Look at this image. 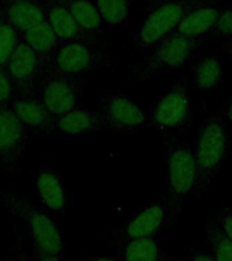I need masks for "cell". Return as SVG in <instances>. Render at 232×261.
Segmentation results:
<instances>
[{
    "label": "cell",
    "mask_w": 232,
    "mask_h": 261,
    "mask_svg": "<svg viewBox=\"0 0 232 261\" xmlns=\"http://www.w3.org/2000/svg\"><path fill=\"white\" fill-rule=\"evenodd\" d=\"M164 2H167V0H144V4H146V12L148 14V12L152 11L154 8H156L158 6L164 3Z\"/></svg>",
    "instance_id": "34"
},
{
    "label": "cell",
    "mask_w": 232,
    "mask_h": 261,
    "mask_svg": "<svg viewBox=\"0 0 232 261\" xmlns=\"http://www.w3.org/2000/svg\"><path fill=\"white\" fill-rule=\"evenodd\" d=\"M213 3L215 0H167L147 14L130 45L138 50L152 48L170 36L187 14Z\"/></svg>",
    "instance_id": "4"
},
{
    "label": "cell",
    "mask_w": 232,
    "mask_h": 261,
    "mask_svg": "<svg viewBox=\"0 0 232 261\" xmlns=\"http://www.w3.org/2000/svg\"><path fill=\"white\" fill-rule=\"evenodd\" d=\"M190 261H215L213 257L211 256V253L207 250H198L194 249L190 252Z\"/></svg>",
    "instance_id": "31"
},
{
    "label": "cell",
    "mask_w": 232,
    "mask_h": 261,
    "mask_svg": "<svg viewBox=\"0 0 232 261\" xmlns=\"http://www.w3.org/2000/svg\"><path fill=\"white\" fill-rule=\"evenodd\" d=\"M170 210L166 197H158L141 210H138L117 227L115 237L118 241L138 240L146 237H156L163 228L172 226Z\"/></svg>",
    "instance_id": "11"
},
{
    "label": "cell",
    "mask_w": 232,
    "mask_h": 261,
    "mask_svg": "<svg viewBox=\"0 0 232 261\" xmlns=\"http://www.w3.org/2000/svg\"><path fill=\"white\" fill-rule=\"evenodd\" d=\"M20 41V33L0 7V67H6Z\"/></svg>",
    "instance_id": "25"
},
{
    "label": "cell",
    "mask_w": 232,
    "mask_h": 261,
    "mask_svg": "<svg viewBox=\"0 0 232 261\" xmlns=\"http://www.w3.org/2000/svg\"><path fill=\"white\" fill-rule=\"evenodd\" d=\"M204 44V38H187L182 36L166 37L148 49L132 73V81H146L160 69L179 68L190 60Z\"/></svg>",
    "instance_id": "6"
},
{
    "label": "cell",
    "mask_w": 232,
    "mask_h": 261,
    "mask_svg": "<svg viewBox=\"0 0 232 261\" xmlns=\"http://www.w3.org/2000/svg\"><path fill=\"white\" fill-rule=\"evenodd\" d=\"M89 81L83 76H71L48 71L41 82L37 97L52 117L80 108V97Z\"/></svg>",
    "instance_id": "8"
},
{
    "label": "cell",
    "mask_w": 232,
    "mask_h": 261,
    "mask_svg": "<svg viewBox=\"0 0 232 261\" xmlns=\"http://www.w3.org/2000/svg\"><path fill=\"white\" fill-rule=\"evenodd\" d=\"M204 234L209 246V253L215 261H232V242L227 238L213 218L204 223Z\"/></svg>",
    "instance_id": "23"
},
{
    "label": "cell",
    "mask_w": 232,
    "mask_h": 261,
    "mask_svg": "<svg viewBox=\"0 0 232 261\" xmlns=\"http://www.w3.org/2000/svg\"><path fill=\"white\" fill-rule=\"evenodd\" d=\"M15 98V90L6 67H0V106H8Z\"/></svg>",
    "instance_id": "27"
},
{
    "label": "cell",
    "mask_w": 232,
    "mask_h": 261,
    "mask_svg": "<svg viewBox=\"0 0 232 261\" xmlns=\"http://www.w3.org/2000/svg\"><path fill=\"white\" fill-rule=\"evenodd\" d=\"M0 196L8 211L24 224L32 238L33 248L57 256L63 254V234L48 212L15 192L3 191Z\"/></svg>",
    "instance_id": "2"
},
{
    "label": "cell",
    "mask_w": 232,
    "mask_h": 261,
    "mask_svg": "<svg viewBox=\"0 0 232 261\" xmlns=\"http://www.w3.org/2000/svg\"><path fill=\"white\" fill-rule=\"evenodd\" d=\"M223 76V63L217 55L199 57L193 65V87L198 93H208L217 87Z\"/></svg>",
    "instance_id": "22"
},
{
    "label": "cell",
    "mask_w": 232,
    "mask_h": 261,
    "mask_svg": "<svg viewBox=\"0 0 232 261\" xmlns=\"http://www.w3.org/2000/svg\"><path fill=\"white\" fill-rule=\"evenodd\" d=\"M16 261H28V257L26 254L23 249V245L18 240V245H16Z\"/></svg>",
    "instance_id": "32"
},
{
    "label": "cell",
    "mask_w": 232,
    "mask_h": 261,
    "mask_svg": "<svg viewBox=\"0 0 232 261\" xmlns=\"http://www.w3.org/2000/svg\"><path fill=\"white\" fill-rule=\"evenodd\" d=\"M102 23L115 28L129 19L132 0H93Z\"/></svg>",
    "instance_id": "24"
},
{
    "label": "cell",
    "mask_w": 232,
    "mask_h": 261,
    "mask_svg": "<svg viewBox=\"0 0 232 261\" xmlns=\"http://www.w3.org/2000/svg\"><path fill=\"white\" fill-rule=\"evenodd\" d=\"M193 118L189 76L183 75L166 94L155 103L151 112V122L164 134H186Z\"/></svg>",
    "instance_id": "7"
},
{
    "label": "cell",
    "mask_w": 232,
    "mask_h": 261,
    "mask_svg": "<svg viewBox=\"0 0 232 261\" xmlns=\"http://www.w3.org/2000/svg\"><path fill=\"white\" fill-rule=\"evenodd\" d=\"M34 188L41 203L56 214H65L68 210V195L60 173L50 165L37 171Z\"/></svg>",
    "instance_id": "13"
},
{
    "label": "cell",
    "mask_w": 232,
    "mask_h": 261,
    "mask_svg": "<svg viewBox=\"0 0 232 261\" xmlns=\"http://www.w3.org/2000/svg\"><path fill=\"white\" fill-rule=\"evenodd\" d=\"M33 254H34L36 261H64L61 258V256H57V254H53V253L42 252V250H38V249L34 248H33Z\"/></svg>",
    "instance_id": "30"
},
{
    "label": "cell",
    "mask_w": 232,
    "mask_h": 261,
    "mask_svg": "<svg viewBox=\"0 0 232 261\" xmlns=\"http://www.w3.org/2000/svg\"><path fill=\"white\" fill-rule=\"evenodd\" d=\"M217 113L220 114V117L225 118L229 122H232V95L228 98L227 101L224 102L223 105L219 106Z\"/></svg>",
    "instance_id": "29"
},
{
    "label": "cell",
    "mask_w": 232,
    "mask_h": 261,
    "mask_svg": "<svg viewBox=\"0 0 232 261\" xmlns=\"http://www.w3.org/2000/svg\"><path fill=\"white\" fill-rule=\"evenodd\" d=\"M117 246L121 261H174L159 246L156 237L118 241Z\"/></svg>",
    "instance_id": "19"
},
{
    "label": "cell",
    "mask_w": 232,
    "mask_h": 261,
    "mask_svg": "<svg viewBox=\"0 0 232 261\" xmlns=\"http://www.w3.org/2000/svg\"><path fill=\"white\" fill-rule=\"evenodd\" d=\"M195 188L193 151L186 143L170 142L166 150V197L172 223L178 219L183 201Z\"/></svg>",
    "instance_id": "5"
},
{
    "label": "cell",
    "mask_w": 232,
    "mask_h": 261,
    "mask_svg": "<svg viewBox=\"0 0 232 261\" xmlns=\"http://www.w3.org/2000/svg\"><path fill=\"white\" fill-rule=\"evenodd\" d=\"M217 50H219L221 55H225V56L229 57L232 61V40H229L228 42H225L224 45H221V46H220Z\"/></svg>",
    "instance_id": "33"
},
{
    "label": "cell",
    "mask_w": 232,
    "mask_h": 261,
    "mask_svg": "<svg viewBox=\"0 0 232 261\" xmlns=\"http://www.w3.org/2000/svg\"><path fill=\"white\" fill-rule=\"evenodd\" d=\"M85 261H121L115 260V258H111V257H94V258H90V260Z\"/></svg>",
    "instance_id": "35"
},
{
    "label": "cell",
    "mask_w": 232,
    "mask_h": 261,
    "mask_svg": "<svg viewBox=\"0 0 232 261\" xmlns=\"http://www.w3.org/2000/svg\"><path fill=\"white\" fill-rule=\"evenodd\" d=\"M103 128L105 125H103L101 114L98 113L97 109L87 110L80 106L77 109L71 110L68 113L52 117L49 134L80 136V135L98 132Z\"/></svg>",
    "instance_id": "14"
},
{
    "label": "cell",
    "mask_w": 232,
    "mask_h": 261,
    "mask_svg": "<svg viewBox=\"0 0 232 261\" xmlns=\"http://www.w3.org/2000/svg\"><path fill=\"white\" fill-rule=\"evenodd\" d=\"M10 108L27 132L49 134L52 116L37 95H15Z\"/></svg>",
    "instance_id": "15"
},
{
    "label": "cell",
    "mask_w": 232,
    "mask_h": 261,
    "mask_svg": "<svg viewBox=\"0 0 232 261\" xmlns=\"http://www.w3.org/2000/svg\"><path fill=\"white\" fill-rule=\"evenodd\" d=\"M0 7L20 34L45 19L44 0H0Z\"/></svg>",
    "instance_id": "17"
},
{
    "label": "cell",
    "mask_w": 232,
    "mask_h": 261,
    "mask_svg": "<svg viewBox=\"0 0 232 261\" xmlns=\"http://www.w3.org/2000/svg\"><path fill=\"white\" fill-rule=\"evenodd\" d=\"M211 34L215 37H232V7L220 8Z\"/></svg>",
    "instance_id": "26"
},
{
    "label": "cell",
    "mask_w": 232,
    "mask_h": 261,
    "mask_svg": "<svg viewBox=\"0 0 232 261\" xmlns=\"http://www.w3.org/2000/svg\"><path fill=\"white\" fill-rule=\"evenodd\" d=\"M28 132L10 105L0 106V170L8 178L18 177L27 146Z\"/></svg>",
    "instance_id": "9"
},
{
    "label": "cell",
    "mask_w": 232,
    "mask_h": 261,
    "mask_svg": "<svg viewBox=\"0 0 232 261\" xmlns=\"http://www.w3.org/2000/svg\"><path fill=\"white\" fill-rule=\"evenodd\" d=\"M231 40H232V38H231Z\"/></svg>",
    "instance_id": "37"
},
{
    "label": "cell",
    "mask_w": 232,
    "mask_h": 261,
    "mask_svg": "<svg viewBox=\"0 0 232 261\" xmlns=\"http://www.w3.org/2000/svg\"><path fill=\"white\" fill-rule=\"evenodd\" d=\"M213 219L217 222L220 228L223 230L228 240L232 242V208L221 207L219 211L216 212Z\"/></svg>",
    "instance_id": "28"
},
{
    "label": "cell",
    "mask_w": 232,
    "mask_h": 261,
    "mask_svg": "<svg viewBox=\"0 0 232 261\" xmlns=\"http://www.w3.org/2000/svg\"><path fill=\"white\" fill-rule=\"evenodd\" d=\"M20 37L49 71L54 53H56L59 45L61 44V40L56 36V33L53 32L50 24L45 19H42L41 22L27 29L24 33H22Z\"/></svg>",
    "instance_id": "16"
},
{
    "label": "cell",
    "mask_w": 232,
    "mask_h": 261,
    "mask_svg": "<svg viewBox=\"0 0 232 261\" xmlns=\"http://www.w3.org/2000/svg\"><path fill=\"white\" fill-rule=\"evenodd\" d=\"M229 147V132L220 116H209L199 124L198 136L191 148L195 165V188L193 195L197 200L202 197L221 170Z\"/></svg>",
    "instance_id": "1"
},
{
    "label": "cell",
    "mask_w": 232,
    "mask_h": 261,
    "mask_svg": "<svg viewBox=\"0 0 232 261\" xmlns=\"http://www.w3.org/2000/svg\"><path fill=\"white\" fill-rule=\"evenodd\" d=\"M44 14L45 20L50 24L53 32L61 41L87 37L77 28L65 0H44Z\"/></svg>",
    "instance_id": "18"
},
{
    "label": "cell",
    "mask_w": 232,
    "mask_h": 261,
    "mask_svg": "<svg viewBox=\"0 0 232 261\" xmlns=\"http://www.w3.org/2000/svg\"><path fill=\"white\" fill-rule=\"evenodd\" d=\"M6 68L11 77L15 95H37L48 68L22 40L12 52Z\"/></svg>",
    "instance_id": "12"
},
{
    "label": "cell",
    "mask_w": 232,
    "mask_h": 261,
    "mask_svg": "<svg viewBox=\"0 0 232 261\" xmlns=\"http://www.w3.org/2000/svg\"><path fill=\"white\" fill-rule=\"evenodd\" d=\"M113 64V53L109 40L76 38L61 41L49 71L71 76H83L95 69Z\"/></svg>",
    "instance_id": "3"
},
{
    "label": "cell",
    "mask_w": 232,
    "mask_h": 261,
    "mask_svg": "<svg viewBox=\"0 0 232 261\" xmlns=\"http://www.w3.org/2000/svg\"><path fill=\"white\" fill-rule=\"evenodd\" d=\"M7 261H16V260H10V258H8V260Z\"/></svg>",
    "instance_id": "36"
},
{
    "label": "cell",
    "mask_w": 232,
    "mask_h": 261,
    "mask_svg": "<svg viewBox=\"0 0 232 261\" xmlns=\"http://www.w3.org/2000/svg\"><path fill=\"white\" fill-rule=\"evenodd\" d=\"M97 112L105 128L121 134L138 132L147 121L144 109L126 94H103L98 101Z\"/></svg>",
    "instance_id": "10"
},
{
    "label": "cell",
    "mask_w": 232,
    "mask_h": 261,
    "mask_svg": "<svg viewBox=\"0 0 232 261\" xmlns=\"http://www.w3.org/2000/svg\"><path fill=\"white\" fill-rule=\"evenodd\" d=\"M69 12L77 28L84 36L95 40H107L102 29L101 16L94 6L93 0H65Z\"/></svg>",
    "instance_id": "21"
},
{
    "label": "cell",
    "mask_w": 232,
    "mask_h": 261,
    "mask_svg": "<svg viewBox=\"0 0 232 261\" xmlns=\"http://www.w3.org/2000/svg\"><path fill=\"white\" fill-rule=\"evenodd\" d=\"M220 8L216 6H205L197 8L190 14H187L171 34L182 36L187 38H204L207 34H211L216 18L219 15ZM170 34V36H171Z\"/></svg>",
    "instance_id": "20"
}]
</instances>
